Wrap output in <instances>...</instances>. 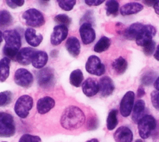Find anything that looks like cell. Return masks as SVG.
<instances>
[{
    "instance_id": "cell-16",
    "label": "cell",
    "mask_w": 159,
    "mask_h": 142,
    "mask_svg": "<svg viewBox=\"0 0 159 142\" xmlns=\"http://www.w3.org/2000/svg\"><path fill=\"white\" fill-rule=\"evenodd\" d=\"M114 139L116 142H132L133 140L132 131L129 128L121 126L114 133Z\"/></svg>"
},
{
    "instance_id": "cell-24",
    "label": "cell",
    "mask_w": 159,
    "mask_h": 142,
    "mask_svg": "<svg viewBox=\"0 0 159 142\" xmlns=\"http://www.w3.org/2000/svg\"><path fill=\"white\" fill-rule=\"evenodd\" d=\"M144 25L140 22L132 24L124 32V37L128 40L136 39Z\"/></svg>"
},
{
    "instance_id": "cell-20",
    "label": "cell",
    "mask_w": 159,
    "mask_h": 142,
    "mask_svg": "<svg viewBox=\"0 0 159 142\" xmlns=\"http://www.w3.org/2000/svg\"><path fill=\"white\" fill-rule=\"evenodd\" d=\"M143 8L142 4L136 2H129L122 6L120 9V13L122 16H129L137 14L140 12Z\"/></svg>"
},
{
    "instance_id": "cell-19",
    "label": "cell",
    "mask_w": 159,
    "mask_h": 142,
    "mask_svg": "<svg viewBox=\"0 0 159 142\" xmlns=\"http://www.w3.org/2000/svg\"><path fill=\"white\" fill-rule=\"evenodd\" d=\"M24 36L27 44L34 47L39 46L43 40L42 35L37 34L36 31L32 28H27L25 31Z\"/></svg>"
},
{
    "instance_id": "cell-7",
    "label": "cell",
    "mask_w": 159,
    "mask_h": 142,
    "mask_svg": "<svg viewBox=\"0 0 159 142\" xmlns=\"http://www.w3.org/2000/svg\"><path fill=\"white\" fill-rule=\"evenodd\" d=\"M37 80L39 85L42 88H50L55 82V75L53 69L50 67L40 69L37 74Z\"/></svg>"
},
{
    "instance_id": "cell-38",
    "label": "cell",
    "mask_w": 159,
    "mask_h": 142,
    "mask_svg": "<svg viewBox=\"0 0 159 142\" xmlns=\"http://www.w3.org/2000/svg\"><path fill=\"white\" fill-rule=\"evenodd\" d=\"M151 102L153 107L159 111V91L154 90L151 93Z\"/></svg>"
},
{
    "instance_id": "cell-32",
    "label": "cell",
    "mask_w": 159,
    "mask_h": 142,
    "mask_svg": "<svg viewBox=\"0 0 159 142\" xmlns=\"http://www.w3.org/2000/svg\"><path fill=\"white\" fill-rule=\"evenodd\" d=\"M157 77V73L152 70H148L145 72L140 78V82L143 85L148 86L154 83L155 78Z\"/></svg>"
},
{
    "instance_id": "cell-14",
    "label": "cell",
    "mask_w": 159,
    "mask_h": 142,
    "mask_svg": "<svg viewBox=\"0 0 159 142\" xmlns=\"http://www.w3.org/2000/svg\"><path fill=\"white\" fill-rule=\"evenodd\" d=\"M36 51L35 49L32 47H24L18 52L16 60L20 65H27L32 62V57Z\"/></svg>"
},
{
    "instance_id": "cell-3",
    "label": "cell",
    "mask_w": 159,
    "mask_h": 142,
    "mask_svg": "<svg viewBox=\"0 0 159 142\" xmlns=\"http://www.w3.org/2000/svg\"><path fill=\"white\" fill-rule=\"evenodd\" d=\"M15 132L16 126L13 116L10 113L0 112V137H11Z\"/></svg>"
},
{
    "instance_id": "cell-49",
    "label": "cell",
    "mask_w": 159,
    "mask_h": 142,
    "mask_svg": "<svg viewBox=\"0 0 159 142\" xmlns=\"http://www.w3.org/2000/svg\"><path fill=\"white\" fill-rule=\"evenodd\" d=\"M135 142H143V141L142 140H140V139H138L137 140H135Z\"/></svg>"
},
{
    "instance_id": "cell-47",
    "label": "cell",
    "mask_w": 159,
    "mask_h": 142,
    "mask_svg": "<svg viewBox=\"0 0 159 142\" xmlns=\"http://www.w3.org/2000/svg\"><path fill=\"white\" fill-rule=\"evenodd\" d=\"M86 142H98V140L97 139H96V138H93V139H91V140H88V141H86Z\"/></svg>"
},
{
    "instance_id": "cell-4",
    "label": "cell",
    "mask_w": 159,
    "mask_h": 142,
    "mask_svg": "<svg viewBox=\"0 0 159 142\" xmlns=\"http://www.w3.org/2000/svg\"><path fill=\"white\" fill-rule=\"evenodd\" d=\"M33 98L27 95L20 96L16 102L14 111L21 118H25L33 107Z\"/></svg>"
},
{
    "instance_id": "cell-1",
    "label": "cell",
    "mask_w": 159,
    "mask_h": 142,
    "mask_svg": "<svg viewBox=\"0 0 159 142\" xmlns=\"http://www.w3.org/2000/svg\"><path fill=\"white\" fill-rule=\"evenodd\" d=\"M85 121L83 111L78 107L71 105L63 111L61 118V126L67 130H74L80 128Z\"/></svg>"
},
{
    "instance_id": "cell-42",
    "label": "cell",
    "mask_w": 159,
    "mask_h": 142,
    "mask_svg": "<svg viewBox=\"0 0 159 142\" xmlns=\"http://www.w3.org/2000/svg\"><path fill=\"white\" fill-rule=\"evenodd\" d=\"M145 92L143 88L142 87H139L137 90V97L139 98L142 97L145 95Z\"/></svg>"
},
{
    "instance_id": "cell-45",
    "label": "cell",
    "mask_w": 159,
    "mask_h": 142,
    "mask_svg": "<svg viewBox=\"0 0 159 142\" xmlns=\"http://www.w3.org/2000/svg\"><path fill=\"white\" fill-rule=\"evenodd\" d=\"M153 56H154L155 59L159 61V45H158V47H157V49H156V50H155V52L154 53Z\"/></svg>"
},
{
    "instance_id": "cell-36",
    "label": "cell",
    "mask_w": 159,
    "mask_h": 142,
    "mask_svg": "<svg viewBox=\"0 0 159 142\" xmlns=\"http://www.w3.org/2000/svg\"><path fill=\"white\" fill-rule=\"evenodd\" d=\"M155 42L152 40L143 46V52L147 56H151L155 51Z\"/></svg>"
},
{
    "instance_id": "cell-22",
    "label": "cell",
    "mask_w": 159,
    "mask_h": 142,
    "mask_svg": "<svg viewBox=\"0 0 159 142\" xmlns=\"http://www.w3.org/2000/svg\"><path fill=\"white\" fill-rule=\"evenodd\" d=\"M48 59V56L45 52L42 50L36 51L32 57L31 63L35 68L42 69L47 63Z\"/></svg>"
},
{
    "instance_id": "cell-26",
    "label": "cell",
    "mask_w": 159,
    "mask_h": 142,
    "mask_svg": "<svg viewBox=\"0 0 159 142\" xmlns=\"http://www.w3.org/2000/svg\"><path fill=\"white\" fill-rule=\"evenodd\" d=\"M127 62L122 57H119L116 59L112 64V69L118 74L124 73L127 69Z\"/></svg>"
},
{
    "instance_id": "cell-35",
    "label": "cell",
    "mask_w": 159,
    "mask_h": 142,
    "mask_svg": "<svg viewBox=\"0 0 159 142\" xmlns=\"http://www.w3.org/2000/svg\"><path fill=\"white\" fill-rule=\"evenodd\" d=\"M57 2L60 7L63 10L66 11H69L73 8L76 1L75 0H70V1L58 0L57 1Z\"/></svg>"
},
{
    "instance_id": "cell-15",
    "label": "cell",
    "mask_w": 159,
    "mask_h": 142,
    "mask_svg": "<svg viewBox=\"0 0 159 142\" xmlns=\"http://www.w3.org/2000/svg\"><path fill=\"white\" fill-rule=\"evenodd\" d=\"M99 91L103 97L109 96L114 90L115 87L112 80L108 76H104L100 78L99 82Z\"/></svg>"
},
{
    "instance_id": "cell-18",
    "label": "cell",
    "mask_w": 159,
    "mask_h": 142,
    "mask_svg": "<svg viewBox=\"0 0 159 142\" xmlns=\"http://www.w3.org/2000/svg\"><path fill=\"white\" fill-rule=\"evenodd\" d=\"M55 104L54 99L50 97L46 96L40 98L37 102V111L41 115L45 114L54 107Z\"/></svg>"
},
{
    "instance_id": "cell-5",
    "label": "cell",
    "mask_w": 159,
    "mask_h": 142,
    "mask_svg": "<svg viewBox=\"0 0 159 142\" xmlns=\"http://www.w3.org/2000/svg\"><path fill=\"white\" fill-rule=\"evenodd\" d=\"M138 124V131L142 139L148 138L156 127V120L152 115H146L143 116Z\"/></svg>"
},
{
    "instance_id": "cell-44",
    "label": "cell",
    "mask_w": 159,
    "mask_h": 142,
    "mask_svg": "<svg viewBox=\"0 0 159 142\" xmlns=\"http://www.w3.org/2000/svg\"><path fill=\"white\" fill-rule=\"evenodd\" d=\"M153 86L155 87V88L156 89V90L159 91V77L157 78V79L155 80L154 83H153Z\"/></svg>"
},
{
    "instance_id": "cell-40",
    "label": "cell",
    "mask_w": 159,
    "mask_h": 142,
    "mask_svg": "<svg viewBox=\"0 0 159 142\" xmlns=\"http://www.w3.org/2000/svg\"><path fill=\"white\" fill-rule=\"evenodd\" d=\"M98 126V119L95 117L90 118L87 123V128L89 130H95Z\"/></svg>"
},
{
    "instance_id": "cell-37",
    "label": "cell",
    "mask_w": 159,
    "mask_h": 142,
    "mask_svg": "<svg viewBox=\"0 0 159 142\" xmlns=\"http://www.w3.org/2000/svg\"><path fill=\"white\" fill-rule=\"evenodd\" d=\"M19 142H42V141L38 136L24 134L20 138Z\"/></svg>"
},
{
    "instance_id": "cell-46",
    "label": "cell",
    "mask_w": 159,
    "mask_h": 142,
    "mask_svg": "<svg viewBox=\"0 0 159 142\" xmlns=\"http://www.w3.org/2000/svg\"><path fill=\"white\" fill-rule=\"evenodd\" d=\"M155 12H156V14H159V1H157V3L155 4V6H153Z\"/></svg>"
},
{
    "instance_id": "cell-27",
    "label": "cell",
    "mask_w": 159,
    "mask_h": 142,
    "mask_svg": "<svg viewBox=\"0 0 159 142\" xmlns=\"http://www.w3.org/2000/svg\"><path fill=\"white\" fill-rule=\"evenodd\" d=\"M111 39L106 36H103L99 39L94 46V51L101 53L107 50L111 45Z\"/></svg>"
},
{
    "instance_id": "cell-29",
    "label": "cell",
    "mask_w": 159,
    "mask_h": 142,
    "mask_svg": "<svg viewBox=\"0 0 159 142\" xmlns=\"http://www.w3.org/2000/svg\"><path fill=\"white\" fill-rule=\"evenodd\" d=\"M13 17L11 13L7 10L0 11V27L4 28L11 25Z\"/></svg>"
},
{
    "instance_id": "cell-28",
    "label": "cell",
    "mask_w": 159,
    "mask_h": 142,
    "mask_svg": "<svg viewBox=\"0 0 159 142\" xmlns=\"http://www.w3.org/2000/svg\"><path fill=\"white\" fill-rule=\"evenodd\" d=\"M83 80V74L80 69H76L72 71L70 75V82L75 87L81 86Z\"/></svg>"
},
{
    "instance_id": "cell-2",
    "label": "cell",
    "mask_w": 159,
    "mask_h": 142,
    "mask_svg": "<svg viewBox=\"0 0 159 142\" xmlns=\"http://www.w3.org/2000/svg\"><path fill=\"white\" fill-rule=\"evenodd\" d=\"M3 37L6 44L2 52L9 59H15L21 46V37L19 33L15 29L6 30L3 32Z\"/></svg>"
},
{
    "instance_id": "cell-43",
    "label": "cell",
    "mask_w": 159,
    "mask_h": 142,
    "mask_svg": "<svg viewBox=\"0 0 159 142\" xmlns=\"http://www.w3.org/2000/svg\"><path fill=\"white\" fill-rule=\"evenodd\" d=\"M157 1H143V2L147 6H154Z\"/></svg>"
},
{
    "instance_id": "cell-23",
    "label": "cell",
    "mask_w": 159,
    "mask_h": 142,
    "mask_svg": "<svg viewBox=\"0 0 159 142\" xmlns=\"http://www.w3.org/2000/svg\"><path fill=\"white\" fill-rule=\"evenodd\" d=\"M145 109V103L142 100H139L136 102L133 108L132 119L134 122L137 123L139 120L144 116V111Z\"/></svg>"
},
{
    "instance_id": "cell-12",
    "label": "cell",
    "mask_w": 159,
    "mask_h": 142,
    "mask_svg": "<svg viewBox=\"0 0 159 142\" xmlns=\"http://www.w3.org/2000/svg\"><path fill=\"white\" fill-rule=\"evenodd\" d=\"M79 31L81 40L84 44H89L95 40V31L90 22L83 23L80 27Z\"/></svg>"
},
{
    "instance_id": "cell-33",
    "label": "cell",
    "mask_w": 159,
    "mask_h": 142,
    "mask_svg": "<svg viewBox=\"0 0 159 142\" xmlns=\"http://www.w3.org/2000/svg\"><path fill=\"white\" fill-rule=\"evenodd\" d=\"M12 93L6 90L0 92V107H5L11 103L12 100Z\"/></svg>"
},
{
    "instance_id": "cell-48",
    "label": "cell",
    "mask_w": 159,
    "mask_h": 142,
    "mask_svg": "<svg viewBox=\"0 0 159 142\" xmlns=\"http://www.w3.org/2000/svg\"><path fill=\"white\" fill-rule=\"evenodd\" d=\"M2 37H3V33L0 31V44L2 42Z\"/></svg>"
},
{
    "instance_id": "cell-50",
    "label": "cell",
    "mask_w": 159,
    "mask_h": 142,
    "mask_svg": "<svg viewBox=\"0 0 159 142\" xmlns=\"http://www.w3.org/2000/svg\"><path fill=\"white\" fill-rule=\"evenodd\" d=\"M2 142H7V141H2Z\"/></svg>"
},
{
    "instance_id": "cell-41",
    "label": "cell",
    "mask_w": 159,
    "mask_h": 142,
    "mask_svg": "<svg viewBox=\"0 0 159 142\" xmlns=\"http://www.w3.org/2000/svg\"><path fill=\"white\" fill-rule=\"evenodd\" d=\"M85 3L89 6H96L101 4L104 1L102 0H86L84 1Z\"/></svg>"
},
{
    "instance_id": "cell-21",
    "label": "cell",
    "mask_w": 159,
    "mask_h": 142,
    "mask_svg": "<svg viewBox=\"0 0 159 142\" xmlns=\"http://www.w3.org/2000/svg\"><path fill=\"white\" fill-rule=\"evenodd\" d=\"M65 47L69 54L73 57H76L80 53V42L75 36L70 37L65 43Z\"/></svg>"
},
{
    "instance_id": "cell-8",
    "label": "cell",
    "mask_w": 159,
    "mask_h": 142,
    "mask_svg": "<svg viewBox=\"0 0 159 142\" xmlns=\"http://www.w3.org/2000/svg\"><path fill=\"white\" fill-rule=\"evenodd\" d=\"M86 70L90 74L101 76L105 72V66L100 59L96 55H91L88 57L86 65Z\"/></svg>"
},
{
    "instance_id": "cell-13",
    "label": "cell",
    "mask_w": 159,
    "mask_h": 142,
    "mask_svg": "<svg viewBox=\"0 0 159 142\" xmlns=\"http://www.w3.org/2000/svg\"><path fill=\"white\" fill-rule=\"evenodd\" d=\"M68 33V27L63 25H57L53 28L50 36V42L53 45L60 44L67 37Z\"/></svg>"
},
{
    "instance_id": "cell-17",
    "label": "cell",
    "mask_w": 159,
    "mask_h": 142,
    "mask_svg": "<svg viewBox=\"0 0 159 142\" xmlns=\"http://www.w3.org/2000/svg\"><path fill=\"white\" fill-rule=\"evenodd\" d=\"M82 90L86 96L93 97L99 92V83L95 79L88 78L82 84Z\"/></svg>"
},
{
    "instance_id": "cell-6",
    "label": "cell",
    "mask_w": 159,
    "mask_h": 142,
    "mask_svg": "<svg viewBox=\"0 0 159 142\" xmlns=\"http://www.w3.org/2000/svg\"><path fill=\"white\" fill-rule=\"evenodd\" d=\"M25 24L32 27H39L45 24V19L42 13L35 8L26 10L22 14Z\"/></svg>"
},
{
    "instance_id": "cell-34",
    "label": "cell",
    "mask_w": 159,
    "mask_h": 142,
    "mask_svg": "<svg viewBox=\"0 0 159 142\" xmlns=\"http://www.w3.org/2000/svg\"><path fill=\"white\" fill-rule=\"evenodd\" d=\"M54 21L59 24V25H63V26H68L71 22V18L65 14H60L57 15L55 17H54Z\"/></svg>"
},
{
    "instance_id": "cell-9",
    "label": "cell",
    "mask_w": 159,
    "mask_h": 142,
    "mask_svg": "<svg viewBox=\"0 0 159 142\" xmlns=\"http://www.w3.org/2000/svg\"><path fill=\"white\" fill-rule=\"evenodd\" d=\"M14 78L17 85L24 88L30 87L34 82V77L31 72L23 68H20L16 71Z\"/></svg>"
},
{
    "instance_id": "cell-11",
    "label": "cell",
    "mask_w": 159,
    "mask_h": 142,
    "mask_svg": "<svg viewBox=\"0 0 159 142\" xmlns=\"http://www.w3.org/2000/svg\"><path fill=\"white\" fill-rule=\"evenodd\" d=\"M156 32L157 31L154 26L150 24L144 25L135 39L137 45L143 47L147 43L152 40V38L155 36Z\"/></svg>"
},
{
    "instance_id": "cell-31",
    "label": "cell",
    "mask_w": 159,
    "mask_h": 142,
    "mask_svg": "<svg viewBox=\"0 0 159 142\" xmlns=\"http://www.w3.org/2000/svg\"><path fill=\"white\" fill-rule=\"evenodd\" d=\"M119 10V4L117 1L109 0L106 2V11L107 16H117Z\"/></svg>"
},
{
    "instance_id": "cell-39",
    "label": "cell",
    "mask_w": 159,
    "mask_h": 142,
    "mask_svg": "<svg viewBox=\"0 0 159 142\" xmlns=\"http://www.w3.org/2000/svg\"><path fill=\"white\" fill-rule=\"evenodd\" d=\"M24 0H7L6 1V2L8 6H9L11 8L15 9L17 7H20L24 5Z\"/></svg>"
},
{
    "instance_id": "cell-30",
    "label": "cell",
    "mask_w": 159,
    "mask_h": 142,
    "mask_svg": "<svg viewBox=\"0 0 159 142\" xmlns=\"http://www.w3.org/2000/svg\"><path fill=\"white\" fill-rule=\"evenodd\" d=\"M117 110H112L109 111L107 120H106V126L108 130H114L118 123V120L117 117Z\"/></svg>"
},
{
    "instance_id": "cell-10",
    "label": "cell",
    "mask_w": 159,
    "mask_h": 142,
    "mask_svg": "<svg viewBox=\"0 0 159 142\" xmlns=\"http://www.w3.org/2000/svg\"><path fill=\"white\" fill-rule=\"evenodd\" d=\"M135 94L132 91H128L122 97L120 103L119 110L121 115L124 117H127L131 113L134 107Z\"/></svg>"
},
{
    "instance_id": "cell-25",
    "label": "cell",
    "mask_w": 159,
    "mask_h": 142,
    "mask_svg": "<svg viewBox=\"0 0 159 142\" xmlns=\"http://www.w3.org/2000/svg\"><path fill=\"white\" fill-rule=\"evenodd\" d=\"M11 60L7 57H4L0 60V82H3L9 77L10 72Z\"/></svg>"
}]
</instances>
